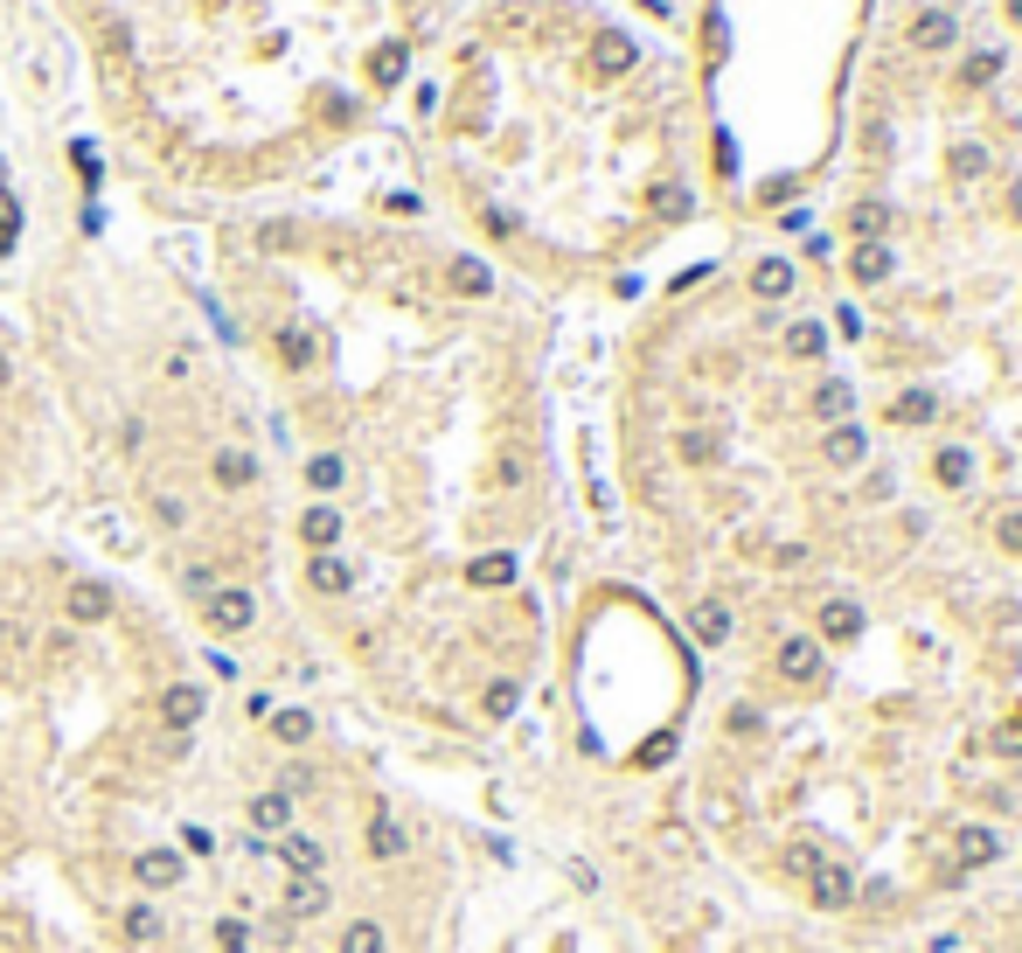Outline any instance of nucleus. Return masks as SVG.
Wrapping results in <instances>:
<instances>
[{
	"label": "nucleus",
	"instance_id": "obj_1",
	"mask_svg": "<svg viewBox=\"0 0 1022 953\" xmlns=\"http://www.w3.org/2000/svg\"><path fill=\"white\" fill-rule=\"evenodd\" d=\"M216 676L112 578L0 585V953H195L244 759Z\"/></svg>",
	"mask_w": 1022,
	"mask_h": 953
},
{
	"label": "nucleus",
	"instance_id": "obj_2",
	"mask_svg": "<svg viewBox=\"0 0 1022 953\" xmlns=\"http://www.w3.org/2000/svg\"><path fill=\"white\" fill-rule=\"evenodd\" d=\"M772 668H779V682L814 689V682L828 676V655H821V640H814V633H786L779 648H772Z\"/></svg>",
	"mask_w": 1022,
	"mask_h": 953
},
{
	"label": "nucleus",
	"instance_id": "obj_3",
	"mask_svg": "<svg viewBox=\"0 0 1022 953\" xmlns=\"http://www.w3.org/2000/svg\"><path fill=\"white\" fill-rule=\"evenodd\" d=\"M862 627L870 620H862V606L849 599V591H828V599L814 606V640L821 648H849V640H862Z\"/></svg>",
	"mask_w": 1022,
	"mask_h": 953
},
{
	"label": "nucleus",
	"instance_id": "obj_4",
	"mask_svg": "<svg viewBox=\"0 0 1022 953\" xmlns=\"http://www.w3.org/2000/svg\"><path fill=\"white\" fill-rule=\"evenodd\" d=\"M807 898H814L821 912H849L856 905V878L842 863H814V870H807Z\"/></svg>",
	"mask_w": 1022,
	"mask_h": 953
},
{
	"label": "nucleus",
	"instance_id": "obj_5",
	"mask_svg": "<svg viewBox=\"0 0 1022 953\" xmlns=\"http://www.w3.org/2000/svg\"><path fill=\"white\" fill-rule=\"evenodd\" d=\"M445 293H453V300H487L494 293V265H487V257H445Z\"/></svg>",
	"mask_w": 1022,
	"mask_h": 953
},
{
	"label": "nucleus",
	"instance_id": "obj_6",
	"mask_svg": "<svg viewBox=\"0 0 1022 953\" xmlns=\"http://www.w3.org/2000/svg\"><path fill=\"white\" fill-rule=\"evenodd\" d=\"M821 459H828L834 474L862 467V459H870V432H862V425H828L821 432Z\"/></svg>",
	"mask_w": 1022,
	"mask_h": 953
},
{
	"label": "nucleus",
	"instance_id": "obj_7",
	"mask_svg": "<svg viewBox=\"0 0 1022 953\" xmlns=\"http://www.w3.org/2000/svg\"><path fill=\"white\" fill-rule=\"evenodd\" d=\"M911 49H925V57H939V49H953L960 42V21L947 14V8H919V14H911Z\"/></svg>",
	"mask_w": 1022,
	"mask_h": 953
},
{
	"label": "nucleus",
	"instance_id": "obj_8",
	"mask_svg": "<svg viewBox=\"0 0 1022 953\" xmlns=\"http://www.w3.org/2000/svg\"><path fill=\"white\" fill-rule=\"evenodd\" d=\"M634 63H640V42L634 36H619V29L591 36V77H626Z\"/></svg>",
	"mask_w": 1022,
	"mask_h": 953
},
{
	"label": "nucleus",
	"instance_id": "obj_9",
	"mask_svg": "<svg viewBox=\"0 0 1022 953\" xmlns=\"http://www.w3.org/2000/svg\"><path fill=\"white\" fill-rule=\"evenodd\" d=\"M515 578H522L515 550H480V557H466V585H474V591H508Z\"/></svg>",
	"mask_w": 1022,
	"mask_h": 953
},
{
	"label": "nucleus",
	"instance_id": "obj_10",
	"mask_svg": "<svg viewBox=\"0 0 1022 953\" xmlns=\"http://www.w3.org/2000/svg\"><path fill=\"white\" fill-rule=\"evenodd\" d=\"M849 237H856V244H883V237H890V202H883V195L849 202Z\"/></svg>",
	"mask_w": 1022,
	"mask_h": 953
},
{
	"label": "nucleus",
	"instance_id": "obj_11",
	"mask_svg": "<svg viewBox=\"0 0 1022 953\" xmlns=\"http://www.w3.org/2000/svg\"><path fill=\"white\" fill-rule=\"evenodd\" d=\"M849 410H856V383L849 376H821L814 383V418L821 425H849Z\"/></svg>",
	"mask_w": 1022,
	"mask_h": 953
},
{
	"label": "nucleus",
	"instance_id": "obj_12",
	"mask_svg": "<svg viewBox=\"0 0 1022 953\" xmlns=\"http://www.w3.org/2000/svg\"><path fill=\"white\" fill-rule=\"evenodd\" d=\"M689 633L702 640V648H724V640H730V606L724 599H696L689 606Z\"/></svg>",
	"mask_w": 1022,
	"mask_h": 953
},
{
	"label": "nucleus",
	"instance_id": "obj_13",
	"mask_svg": "<svg viewBox=\"0 0 1022 953\" xmlns=\"http://www.w3.org/2000/svg\"><path fill=\"white\" fill-rule=\"evenodd\" d=\"M890 272H898L890 244H856V251H849V278H856V286H883Z\"/></svg>",
	"mask_w": 1022,
	"mask_h": 953
},
{
	"label": "nucleus",
	"instance_id": "obj_14",
	"mask_svg": "<svg viewBox=\"0 0 1022 953\" xmlns=\"http://www.w3.org/2000/svg\"><path fill=\"white\" fill-rule=\"evenodd\" d=\"M932 480L947 487V495L974 487V453H967V446H939V453H932Z\"/></svg>",
	"mask_w": 1022,
	"mask_h": 953
},
{
	"label": "nucleus",
	"instance_id": "obj_15",
	"mask_svg": "<svg viewBox=\"0 0 1022 953\" xmlns=\"http://www.w3.org/2000/svg\"><path fill=\"white\" fill-rule=\"evenodd\" d=\"M793 257H758V265H751V293L758 300H786V293H793Z\"/></svg>",
	"mask_w": 1022,
	"mask_h": 953
},
{
	"label": "nucleus",
	"instance_id": "obj_16",
	"mask_svg": "<svg viewBox=\"0 0 1022 953\" xmlns=\"http://www.w3.org/2000/svg\"><path fill=\"white\" fill-rule=\"evenodd\" d=\"M883 418H890V425H904V432H911V425H932V418H939V397H932V391H898Z\"/></svg>",
	"mask_w": 1022,
	"mask_h": 953
},
{
	"label": "nucleus",
	"instance_id": "obj_17",
	"mask_svg": "<svg viewBox=\"0 0 1022 953\" xmlns=\"http://www.w3.org/2000/svg\"><path fill=\"white\" fill-rule=\"evenodd\" d=\"M953 849H960V863H967V870H981V863L1002 856V835H994V829H974V821H967V829L953 835Z\"/></svg>",
	"mask_w": 1022,
	"mask_h": 953
},
{
	"label": "nucleus",
	"instance_id": "obj_18",
	"mask_svg": "<svg viewBox=\"0 0 1022 953\" xmlns=\"http://www.w3.org/2000/svg\"><path fill=\"white\" fill-rule=\"evenodd\" d=\"M786 355H793V363H821V355H828V327L821 321H793V327H786Z\"/></svg>",
	"mask_w": 1022,
	"mask_h": 953
},
{
	"label": "nucleus",
	"instance_id": "obj_19",
	"mask_svg": "<svg viewBox=\"0 0 1022 953\" xmlns=\"http://www.w3.org/2000/svg\"><path fill=\"white\" fill-rule=\"evenodd\" d=\"M947 174H953V182H981V174H988V146L981 140H953L947 146Z\"/></svg>",
	"mask_w": 1022,
	"mask_h": 953
},
{
	"label": "nucleus",
	"instance_id": "obj_20",
	"mask_svg": "<svg viewBox=\"0 0 1022 953\" xmlns=\"http://www.w3.org/2000/svg\"><path fill=\"white\" fill-rule=\"evenodd\" d=\"M994 77H1002V49H974V57L960 63L953 84H960V91H981V84H994Z\"/></svg>",
	"mask_w": 1022,
	"mask_h": 953
},
{
	"label": "nucleus",
	"instance_id": "obj_21",
	"mask_svg": "<svg viewBox=\"0 0 1022 953\" xmlns=\"http://www.w3.org/2000/svg\"><path fill=\"white\" fill-rule=\"evenodd\" d=\"M675 453L689 459V467H710V459H717V432H681Z\"/></svg>",
	"mask_w": 1022,
	"mask_h": 953
},
{
	"label": "nucleus",
	"instance_id": "obj_22",
	"mask_svg": "<svg viewBox=\"0 0 1022 953\" xmlns=\"http://www.w3.org/2000/svg\"><path fill=\"white\" fill-rule=\"evenodd\" d=\"M370 77H376V84H397V77H404V42H383L370 57Z\"/></svg>",
	"mask_w": 1022,
	"mask_h": 953
},
{
	"label": "nucleus",
	"instance_id": "obj_23",
	"mask_svg": "<svg viewBox=\"0 0 1022 953\" xmlns=\"http://www.w3.org/2000/svg\"><path fill=\"white\" fill-rule=\"evenodd\" d=\"M994 544H1002L1009 557H1022V508H1002V515H994Z\"/></svg>",
	"mask_w": 1022,
	"mask_h": 953
},
{
	"label": "nucleus",
	"instance_id": "obj_24",
	"mask_svg": "<svg viewBox=\"0 0 1022 953\" xmlns=\"http://www.w3.org/2000/svg\"><path fill=\"white\" fill-rule=\"evenodd\" d=\"M654 210H661L668 223H681L689 216V189H654Z\"/></svg>",
	"mask_w": 1022,
	"mask_h": 953
},
{
	"label": "nucleus",
	"instance_id": "obj_25",
	"mask_svg": "<svg viewBox=\"0 0 1022 953\" xmlns=\"http://www.w3.org/2000/svg\"><path fill=\"white\" fill-rule=\"evenodd\" d=\"M730 731H766V717H758L751 703H738V710H730Z\"/></svg>",
	"mask_w": 1022,
	"mask_h": 953
},
{
	"label": "nucleus",
	"instance_id": "obj_26",
	"mask_svg": "<svg viewBox=\"0 0 1022 953\" xmlns=\"http://www.w3.org/2000/svg\"><path fill=\"white\" fill-rule=\"evenodd\" d=\"M862 495H870V501H890V495H898V480H890V474H870V480H862Z\"/></svg>",
	"mask_w": 1022,
	"mask_h": 953
},
{
	"label": "nucleus",
	"instance_id": "obj_27",
	"mask_svg": "<svg viewBox=\"0 0 1022 953\" xmlns=\"http://www.w3.org/2000/svg\"><path fill=\"white\" fill-rule=\"evenodd\" d=\"M1009 216L1022 223V174H1015V182H1009Z\"/></svg>",
	"mask_w": 1022,
	"mask_h": 953
},
{
	"label": "nucleus",
	"instance_id": "obj_28",
	"mask_svg": "<svg viewBox=\"0 0 1022 953\" xmlns=\"http://www.w3.org/2000/svg\"><path fill=\"white\" fill-rule=\"evenodd\" d=\"M1002 8H1009V21H1015V29H1022V0H1002Z\"/></svg>",
	"mask_w": 1022,
	"mask_h": 953
}]
</instances>
